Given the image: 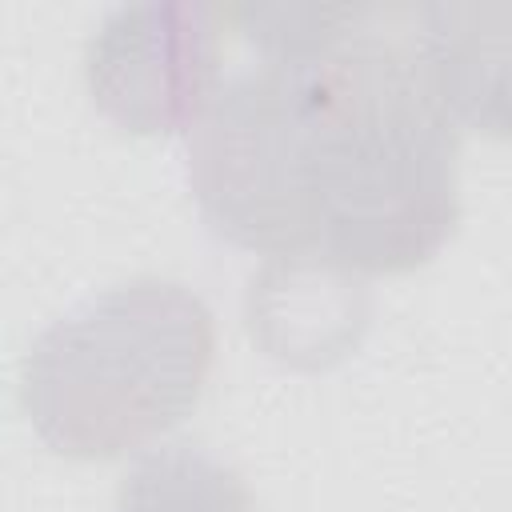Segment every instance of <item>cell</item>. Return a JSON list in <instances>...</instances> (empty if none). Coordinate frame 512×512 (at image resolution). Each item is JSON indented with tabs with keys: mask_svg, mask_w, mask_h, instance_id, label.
<instances>
[{
	"mask_svg": "<svg viewBox=\"0 0 512 512\" xmlns=\"http://www.w3.org/2000/svg\"><path fill=\"white\" fill-rule=\"evenodd\" d=\"M112 512H252L244 476L204 448L172 444L140 456Z\"/></svg>",
	"mask_w": 512,
	"mask_h": 512,
	"instance_id": "5",
	"label": "cell"
},
{
	"mask_svg": "<svg viewBox=\"0 0 512 512\" xmlns=\"http://www.w3.org/2000/svg\"><path fill=\"white\" fill-rule=\"evenodd\" d=\"M212 348V312L188 284L136 276L68 308L28 344L20 400L48 448L120 456L196 408Z\"/></svg>",
	"mask_w": 512,
	"mask_h": 512,
	"instance_id": "2",
	"label": "cell"
},
{
	"mask_svg": "<svg viewBox=\"0 0 512 512\" xmlns=\"http://www.w3.org/2000/svg\"><path fill=\"white\" fill-rule=\"evenodd\" d=\"M220 60L216 12L184 0L112 8L84 56L88 92L104 116L132 132L192 128L208 108Z\"/></svg>",
	"mask_w": 512,
	"mask_h": 512,
	"instance_id": "3",
	"label": "cell"
},
{
	"mask_svg": "<svg viewBox=\"0 0 512 512\" xmlns=\"http://www.w3.org/2000/svg\"><path fill=\"white\" fill-rule=\"evenodd\" d=\"M188 184L204 220L252 252L408 272L456 224V120L416 40L352 8L332 40L220 80L188 128Z\"/></svg>",
	"mask_w": 512,
	"mask_h": 512,
	"instance_id": "1",
	"label": "cell"
},
{
	"mask_svg": "<svg viewBox=\"0 0 512 512\" xmlns=\"http://www.w3.org/2000/svg\"><path fill=\"white\" fill-rule=\"evenodd\" d=\"M412 40L448 116L512 140V4L416 8Z\"/></svg>",
	"mask_w": 512,
	"mask_h": 512,
	"instance_id": "4",
	"label": "cell"
}]
</instances>
